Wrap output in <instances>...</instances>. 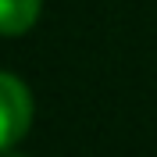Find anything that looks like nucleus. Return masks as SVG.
Instances as JSON below:
<instances>
[{"instance_id": "nucleus-1", "label": "nucleus", "mask_w": 157, "mask_h": 157, "mask_svg": "<svg viewBox=\"0 0 157 157\" xmlns=\"http://www.w3.org/2000/svg\"><path fill=\"white\" fill-rule=\"evenodd\" d=\"M32 125V93L18 75L0 71V154L25 139Z\"/></svg>"}, {"instance_id": "nucleus-3", "label": "nucleus", "mask_w": 157, "mask_h": 157, "mask_svg": "<svg viewBox=\"0 0 157 157\" xmlns=\"http://www.w3.org/2000/svg\"><path fill=\"white\" fill-rule=\"evenodd\" d=\"M0 157H25V154H14V150H4Z\"/></svg>"}, {"instance_id": "nucleus-2", "label": "nucleus", "mask_w": 157, "mask_h": 157, "mask_svg": "<svg viewBox=\"0 0 157 157\" xmlns=\"http://www.w3.org/2000/svg\"><path fill=\"white\" fill-rule=\"evenodd\" d=\"M43 0H0V36H25L39 21Z\"/></svg>"}]
</instances>
